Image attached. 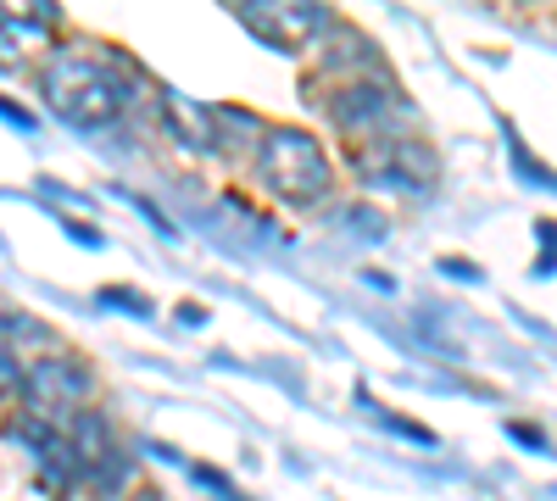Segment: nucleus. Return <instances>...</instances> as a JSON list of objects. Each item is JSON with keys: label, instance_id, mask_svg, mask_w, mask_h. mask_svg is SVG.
Wrapping results in <instances>:
<instances>
[{"label": "nucleus", "instance_id": "obj_1", "mask_svg": "<svg viewBox=\"0 0 557 501\" xmlns=\"http://www.w3.org/2000/svg\"><path fill=\"white\" fill-rule=\"evenodd\" d=\"M134 96V84L117 62L107 57H84V51H62L45 67V107L57 117L78 123V128H107Z\"/></svg>", "mask_w": 557, "mask_h": 501}, {"label": "nucleus", "instance_id": "obj_2", "mask_svg": "<svg viewBox=\"0 0 557 501\" xmlns=\"http://www.w3.org/2000/svg\"><path fill=\"white\" fill-rule=\"evenodd\" d=\"M262 185L290 206H312L330 196V156L318 151L312 134L273 128L262 134Z\"/></svg>", "mask_w": 557, "mask_h": 501}, {"label": "nucleus", "instance_id": "obj_3", "mask_svg": "<svg viewBox=\"0 0 557 501\" xmlns=\"http://www.w3.org/2000/svg\"><path fill=\"white\" fill-rule=\"evenodd\" d=\"M17 396L34 406V418H67V413H84L89 374L78 368L73 356H45V362H34V368L23 374Z\"/></svg>", "mask_w": 557, "mask_h": 501}, {"label": "nucleus", "instance_id": "obj_4", "mask_svg": "<svg viewBox=\"0 0 557 501\" xmlns=\"http://www.w3.org/2000/svg\"><path fill=\"white\" fill-rule=\"evenodd\" d=\"M235 17H240L257 39L278 45V51H301V45H312V39L323 34V23H330V12H323V7H307V0H278V7H262V0H240Z\"/></svg>", "mask_w": 557, "mask_h": 501}, {"label": "nucleus", "instance_id": "obj_5", "mask_svg": "<svg viewBox=\"0 0 557 501\" xmlns=\"http://www.w3.org/2000/svg\"><path fill=\"white\" fill-rule=\"evenodd\" d=\"M330 112H335V123L346 128V134H374V128H385V117H391V96L380 84H346L341 96L330 101Z\"/></svg>", "mask_w": 557, "mask_h": 501}, {"label": "nucleus", "instance_id": "obj_6", "mask_svg": "<svg viewBox=\"0 0 557 501\" xmlns=\"http://www.w3.org/2000/svg\"><path fill=\"white\" fill-rule=\"evenodd\" d=\"M162 112H168V123L190 140L196 151H218V123H212V107H201V101H190V96H178V89H168L162 96Z\"/></svg>", "mask_w": 557, "mask_h": 501}, {"label": "nucleus", "instance_id": "obj_7", "mask_svg": "<svg viewBox=\"0 0 557 501\" xmlns=\"http://www.w3.org/2000/svg\"><path fill=\"white\" fill-rule=\"evenodd\" d=\"M0 23H28V28H51L57 23V7H39V0H12V7H0Z\"/></svg>", "mask_w": 557, "mask_h": 501}, {"label": "nucleus", "instance_id": "obj_8", "mask_svg": "<svg viewBox=\"0 0 557 501\" xmlns=\"http://www.w3.org/2000/svg\"><path fill=\"white\" fill-rule=\"evenodd\" d=\"M0 390H23V368L7 346H0Z\"/></svg>", "mask_w": 557, "mask_h": 501}, {"label": "nucleus", "instance_id": "obj_9", "mask_svg": "<svg viewBox=\"0 0 557 501\" xmlns=\"http://www.w3.org/2000/svg\"><path fill=\"white\" fill-rule=\"evenodd\" d=\"M0 67H17V39L7 23H0Z\"/></svg>", "mask_w": 557, "mask_h": 501}, {"label": "nucleus", "instance_id": "obj_10", "mask_svg": "<svg viewBox=\"0 0 557 501\" xmlns=\"http://www.w3.org/2000/svg\"><path fill=\"white\" fill-rule=\"evenodd\" d=\"M134 501H162V496H157V490H146V496H134Z\"/></svg>", "mask_w": 557, "mask_h": 501}]
</instances>
